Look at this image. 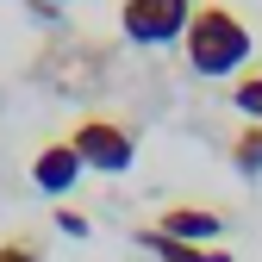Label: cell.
Returning <instances> with one entry per match:
<instances>
[{
  "label": "cell",
  "instance_id": "6da1fadb",
  "mask_svg": "<svg viewBox=\"0 0 262 262\" xmlns=\"http://www.w3.org/2000/svg\"><path fill=\"white\" fill-rule=\"evenodd\" d=\"M250 25L231 13V7H219V0H200L187 19V38H181V56H187V69L193 75H237L244 62H250Z\"/></svg>",
  "mask_w": 262,
  "mask_h": 262
},
{
  "label": "cell",
  "instance_id": "7a4b0ae2",
  "mask_svg": "<svg viewBox=\"0 0 262 262\" xmlns=\"http://www.w3.org/2000/svg\"><path fill=\"white\" fill-rule=\"evenodd\" d=\"M69 144H75V156H81V169H100V175H125L131 162H138V131H131L125 119L88 113V119H75Z\"/></svg>",
  "mask_w": 262,
  "mask_h": 262
},
{
  "label": "cell",
  "instance_id": "3957f363",
  "mask_svg": "<svg viewBox=\"0 0 262 262\" xmlns=\"http://www.w3.org/2000/svg\"><path fill=\"white\" fill-rule=\"evenodd\" d=\"M193 7H200V0H119V31H125L131 44H144V50L181 44Z\"/></svg>",
  "mask_w": 262,
  "mask_h": 262
},
{
  "label": "cell",
  "instance_id": "277c9868",
  "mask_svg": "<svg viewBox=\"0 0 262 262\" xmlns=\"http://www.w3.org/2000/svg\"><path fill=\"white\" fill-rule=\"evenodd\" d=\"M81 175H88V169H81V156H75L69 138H50L38 156H31V187H44L50 200H62V193H69Z\"/></svg>",
  "mask_w": 262,
  "mask_h": 262
},
{
  "label": "cell",
  "instance_id": "5b68a950",
  "mask_svg": "<svg viewBox=\"0 0 262 262\" xmlns=\"http://www.w3.org/2000/svg\"><path fill=\"white\" fill-rule=\"evenodd\" d=\"M156 231H162V237H181V244L212 250V237H225V219L206 212V206H169V212L156 219Z\"/></svg>",
  "mask_w": 262,
  "mask_h": 262
},
{
  "label": "cell",
  "instance_id": "8992f818",
  "mask_svg": "<svg viewBox=\"0 0 262 262\" xmlns=\"http://www.w3.org/2000/svg\"><path fill=\"white\" fill-rule=\"evenodd\" d=\"M138 244L156 256V262H231V250H200V244H181V237H162L156 231V225H144V231H138Z\"/></svg>",
  "mask_w": 262,
  "mask_h": 262
},
{
  "label": "cell",
  "instance_id": "52a82bcc",
  "mask_svg": "<svg viewBox=\"0 0 262 262\" xmlns=\"http://www.w3.org/2000/svg\"><path fill=\"white\" fill-rule=\"evenodd\" d=\"M225 156H231V169H237L244 181H256V175H262V125H244Z\"/></svg>",
  "mask_w": 262,
  "mask_h": 262
},
{
  "label": "cell",
  "instance_id": "ba28073f",
  "mask_svg": "<svg viewBox=\"0 0 262 262\" xmlns=\"http://www.w3.org/2000/svg\"><path fill=\"white\" fill-rule=\"evenodd\" d=\"M231 106L250 119V125H262V69H250V75H237V88H231Z\"/></svg>",
  "mask_w": 262,
  "mask_h": 262
},
{
  "label": "cell",
  "instance_id": "9c48e42d",
  "mask_svg": "<svg viewBox=\"0 0 262 262\" xmlns=\"http://www.w3.org/2000/svg\"><path fill=\"white\" fill-rule=\"evenodd\" d=\"M0 262H44V250L25 237H0Z\"/></svg>",
  "mask_w": 262,
  "mask_h": 262
},
{
  "label": "cell",
  "instance_id": "30bf717a",
  "mask_svg": "<svg viewBox=\"0 0 262 262\" xmlns=\"http://www.w3.org/2000/svg\"><path fill=\"white\" fill-rule=\"evenodd\" d=\"M56 231H69V237H88V212H81V206H56Z\"/></svg>",
  "mask_w": 262,
  "mask_h": 262
},
{
  "label": "cell",
  "instance_id": "8fae6325",
  "mask_svg": "<svg viewBox=\"0 0 262 262\" xmlns=\"http://www.w3.org/2000/svg\"><path fill=\"white\" fill-rule=\"evenodd\" d=\"M44 7H62V0H44Z\"/></svg>",
  "mask_w": 262,
  "mask_h": 262
}]
</instances>
